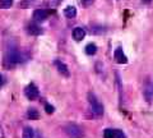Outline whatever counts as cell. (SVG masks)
Returning a JSON list of instances; mask_svg holds the SVG:
<instances>
[{"label": "cell", "mask_w": 153, "mask_h": 138, "mask_svg": "<svg viewBox=\"0 0 153 138\" xmlns=\"http://www.w3.org/2000/svg\"><path fill=\"white\" fill-rule=\"evenodd\" d=\"M88 102H89V107L96 116H102L103 115V106L102 104L98 101V98L94 96L93 93H88Z\"/></svg>", "instance_id": "cell-1"}, {"label": "cell", "mask_w": 153, "mask_h": 138, "mask_svg": "<svg viewBox=\"0 0 153 138\" xmlns=\"http://www.w3.org/2000/svg\"><path fill=\"white\" fill-rule=\"evenodd\" d=\"M64 129L66 132V134H69L71 138H78L82 136V133H83L82 128L76 124H66Z\"/></svg>", "instance_id": "cell-2"}, {"label": "cell", "mask_w": 153, "mask_h": 138, "mask_svg": "<svg viewBox=\"0 0 153 138\" xmlns=\"http://www.w3.org/2000/svg\"><path fill=\"white\" fill-rule=\"evenodd\" d=\"M7 60L9 61V63H21V61L23 60V56L17 49L13 47V49H9V51H8Z\"/></svg>", "instance_id": "cell-3"}, {"label": "cell", "mask_w": 153, "mask_h": 138, "mask_svg": "<svg viewBox=\"0 0 153 138\" xmlns=\"http://www.w3.org/2000/svg\"><path fill=\"white\" fill-rule=\"evenodd\" d=\"M25 93H26V96L28 100H31V101H33V100H36L38 97V95H40V92H38V88L36 87L33 83L31 84H28L26 90H25Z\"/></svg>", "instance_id": "cell-4"}, {"label": "cell", "mask_w": 153, "mask_h": 138, "mask_svg": "<svg viewBox=\"0 0 153 138\" xmlns=\"http://www.w3.org/2000/svg\"><path fill=\"white\" fill-rule=\"evenodd\" d=\"M49 17V10L46 9H36L32 14V18L35 22H45Z\"/></svg>", "instance_id": "cell-5"}, {"label": "cell", "mask_w": 153, "mask_h": 138, "mask_svg": "<svg viewBox=\"0 0 153 138\" xmlns=\"http://www.w3.org/2000/svg\"><path fill=\"white\" fill-rule=\"evenodd\" d=\"M114 58H115V60H116L119 64H126L128 63V58L125 56V54H124V51H123L121 47H117V49L115 50Z\"/></svg>", "instance_id": "cell-6"}, {"label": "cell", "mask_w": 153, "mask_h": 138, "mask_svg": "<svg viewBox=\"0 0 153 138\" xmlns=\"http://www.w3.org/2000/svg\"><path fill=\"white\" fill-rule=\"evenodd\" d=\"M55 65H56V68H57V72H59L61 75H64V77H69V69H68V66H66V64H64L63 61H60V60H55Z\"/></svg>", "instance_id": "cell-7"}, {"label": "cell", "mask_w": 153, "mask_h": 138, "mask_svg": "<svg viewBox=\"0 0 153 138\" xmlns=\"http://www.w3.org/2000/svg\"><path fill=\"white\" fill-rule=\"evenodd\" d=\"M85 37V30L82 27H75L73 30V39L75 41H82Z\"/></svg>", "instance_id": "cell-8"}, {"label": "cell", "mask_w": 153, "mask_h": 138, "mask_svg": "<svg viewBox=\"0 0 153 138\" xmlns=\"http://www.w3.org/2000/svg\"><path fill=\"white\" fill-rule=\"evenodd\" d=\"M27 31H28V33H30V35H33V36H38V35H41V33H42V30H41V28L38 27L37 25H33V23L28 26Z\"/></svg>", "instance_id": "cell-9"}, {"label": "cell", "mask_w": 153, "mask_h": 138, "mask_svg": "<svg viewBox=\"0 0 153 138\" xmlns=\"http://www.w3.org/2000/svg\"><path fill=\"white\" fill-rule=\"evenodd\" d=\"M64 16L66 18H74L76 16V9H75V7H71V5L66 7L64 9Z\"/></svg>", "instance_id": "cell-10"}, {"label": "cell", "mask_w": 153, "mask_h": 138, "mask_svg": "<svg viewBox=\"0 0 153 138\" xmlns=\"http://www.w3.org/2000/svg\"><path fill=\"white\" fill-rule=\"evenodd\" d=\"M144 97L147 101H153V84H149L148 87L144 90Z\"/></svg>", "instance_id": "cell-11"}, {"label": "cell", "mask_w": 153, "mask_h": 138, "mask_svg": "<svg viewBox=\"0 0 153 138\" xmlns=\"http://www.w3.org/2000/svg\"><path fill=\"white\" fill-rule=\"evenodd\" d=\"M22 138H35V132H33L31 127H26L25 129H23Z\"/></svg>", "instance_id": "cell-12"}, {"label": "cell", "mask_w": 153, "mask_h": 138, "mask_svg": "<svg viewBox=\"0 0 153 138\" xmlns=\"http://www.w3.org/2000/svg\"><path fill=\"white\" fill-rule=\"evenodd\" d=\"M27 116L30 118L31 120H37L38 116H40V114H38V111L35 107H31V109H28V111H27Z\"/></svg>", "instance_id": "cell-13"}, {"label": "cell", "mask_w": 153, "mask_h": 138, "mask_svg": "<svg viewBox=\"0 0 153 138\" xmlns=\"http://www.w3.org/2000/svg\"><path fill=\"white\" fill-rule=\"evenodd\" d=\"M96 53H97V46H96V44H88L85 46V54L87 55H94Z\"/></svg>", "instance_id": "cell-14"}, {"label": "cell", "mask_w": 153, "mask_h": 138, "mask_svg": "<svg viewBox=\"0 0 153 138\" xmlns=\"http://www.w3.org/2000/svg\"><path fill=\"white\" fill-rule=\"evenodd\" d=\"M103 138H116V129H111V128L105 129L103 131Z\"/></svg>", "instance_id": "cell-15"}, {"label": "cell", "mask_w": 153, "mask_h": 138, "mask_svg": "<svg viewBox=\"0 0 153 138\" xmlns=\"http://www.w3.org/2000/svg\"><path fill=\"white\" fill-rule=\"evenodd\" d=\"M13 5V0H0V9H8Z\"/></svg>", "instance_id": "cell-16"}, {"label": "cell", "mask_w": 153, "mask_h": 138, "mask_svg": "<svg viewBox=\"0 0 153 138\" xmlns=\"http://www.w3.org/2000/svg\"><path fill=\"white\" fill-rule=\"evenodd\" d=\"M93 1H94V0H80V3H82V5H83V7H85V8H88V7L92 5Z\"/></svg>", "instance_id": "cell-17"}, {"label": "cell", "mask_w": 153, "mask_h": 138, "mask_svg": "<svg viewBox=\"0 0 153 138\" xmlns=\"http://www.w3.org/2000/svg\"><path fill=\"white\" fill-rule=\"evenodd\" d=\"M45 110H46L47 114H52V113H54V106H51L50 104H46V105H45Z\"/></svg>", "instance_id": "cell-18"}, {"label": "cell", "mask_w": 153, "mask_h": 138, "mask_svg": "<svg viewBox=\"0 0 153 138\" xmlns=\"http://www.w3.org/2000/svg\"><path fill=\"white\" fill-rule=\"evenodd\" d=\"M116 138H126V136H125V133H124L123 131L116 129Z\"/></svg>", "instance_id": "cell-19"}, {"label": "cell", "mask_w": 153, "mask_h": 138, "mask_svg": "<svg viewBox=\"0 0 153 138\" xmlns=\"http://www.w3.org/2000/svg\"><path fill=\"white\" fill-rule=\"evenodd\" d=\"M4 137H5V133L3 131V127L0 125V138H4Z\"/></svg>", "instance_id": "cell-20"}, {"label": "cell", "mask_w": 153, "mask_h": 138, "mask_svg": "<svg viewBox=\"0 0 153 138\" xmlns=\"http://www.w3.org/2000/svg\"><path fill=\"white\" fill-rule=\"evenodd\" d=\"M3 83H4V79H3L1 75H0V86H3Z\"/></svg>", "instance_id": "cell-21"}, {"label": "cell", "mask_w": 153, "mask_h": 138, "mask_svg": "<svg viewBox=\"0 0 153 138\" xmlns=\"http://www.w3.org/2000/svg\"><path fill=\"white\" fill-rule=\"evenodd\" d=\"M144 3H151V0H143Z\"/></svg>", "instance_id": "cell-22"}]
</instances>
